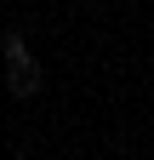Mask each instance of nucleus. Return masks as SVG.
<instances>
[{
  "label": "nucleus",
  "mask_w": 154,
  "mask_h": 160,
  "mask_svg": "<svg viewBox=\"0 0 154 160\" xmlns=\"http://www.w3.org/2000/svg\"><path fill=\"white\" fill-rule=\"evenodd\" d=\"M0 52H6V63H12V57H23L29 46H23V34H6V40H0Z\"/></svg>",
  "instance_id": "obj_2"
},
{
  "label": "nucleus",
  "mask_w": 154,
  "mask_h": 160,
  "mask_svg": "<svg viewBox=\"0 0 154 160\" xmlns=\"http://www.w3.org/2000/svg\"><path fill=\"white\" fill-rule=\"evenodd\" d=\"M40 86H46V69L34 63L29 52H23V57H12V63H6V92L17 97V103H29V97L40 92Z\"/></svg>",
  "instance_id": "obj_1"
}]
</instances>
